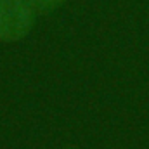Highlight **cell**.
<instances>
[{
	"label": "cell",
	"instance_id": "7a4b0ae2",
	"mask_svg": "<svg viewBox=\"0 0 149 149\" xmlns=\"http://www.w3.org/2000/svg\"><path fill=\"white\" fill-rule=\"evenodd\" d=\"M28 2L38 12H50V10L57 9L61 3H64L66 0H28Z\"/></svg>",
	"mask_w": 149,
	"mask_h": 149
},
{
	"label": "cell",
	"instance_id": "6da1fadb",
	"mask_svg": "<svg viewBox=\"0 0 149 149\" xmlns=\"http://www.w3.org/2000/svg\"><path fill=\"white\" fill-rule=\"evenodd\" d=\"M35 23V9L28 0H0V42L24 38Z\"/></svg>",
	"mask_w": 149,
	"mask_h": 149
}]
</instances>
